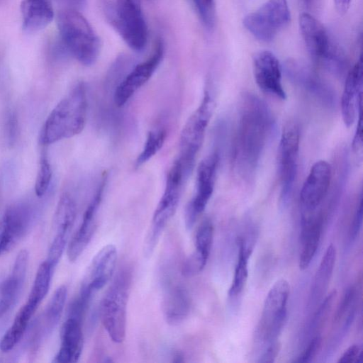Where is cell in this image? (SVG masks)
Wrapping results in <instances>:
<instances>
[{
    "mask_svg": "<svg viewBox=\"0 0 363 363\" xmlns=\"http://www.w3.org/2000/svg\"><path fill=\"white\" fill-rule=\"evenodd\" d=\"M106 177L98 186L94 196L88 205L82 223L67 247V257L70 262H75L90 242L96 228V215L99 208Z\"/></svg>",
    "mask_w": 363,
    "mask_h": 363,
    "instance_id": "cell-20",
    "label": "cell"
},
{
    "mask_svg": "<svg viewBox=\"0 0 363 363\" xmlns=\"http://www.w3.org/2000/svg\"><path fill=\"white\" fill-rule=\"evenodd\" d=\"M362 223V196L360 194L359 203L350 230V239H356Z\"/></svg>",
    "mask_w": 363,
    "mask_h": 363,
    "instance_id": "cell-37",
    "label": "cell"
},
{
    "mask_svg": "<svg viewBox=\"0 0 363 363\" xmlns=\"http://www.w3.org/2000/svg\"><path fill=\"white\" fill-rule=\"evenodd\" d=\"M300 129L294 121L284 126L278 149V172L283 205L290 199L297 176L300 146Z\"/></svg>",
    "mask_w": 363,
    "mask_h": 363,
    "instance_id": "cell-8",
    "label": "cell"
},
{
    "mask_svg": "<svg viewBox=\"0 0 363 363\" xmlns=\"http://www.w3.org/2000/svg\"><path fill=\"white\" fill-rule=\"evenodd\" d=\"M321 341L322 339L320 336L315 337L296 362L301 363L310 362L316 355L320 347Z\"/></svg>",
    "mask_w": 363,
    "mask_h": 363,
    "instance_id": "cell-36",
    "label": "cell"
},
{
    "mask_svg": "<svg viewBox=\"0 0 363 363\" xmlns=\"http://www.w3.org/2000/svg\"><path fill=\"white\" fill-rule=\"evenodd\" d=\"M57 26L66 51L84 66L94 65L101 44L86 18L78 10L70 8L59 13Z\"/></svg>",
    "mask_w": 363,
    "mask_h": 363,
    "instance_id": "cell-3",
    "label": "cell"
},
{
    "mask_svg": "<svg viewBox=\"0 0 363 363\" xmlns=\"http://www.w3.org/2000/svg\"><path fill=\"white\" fill-rule=\"evenodd\" d=\"M190 308V297L184 287L174 285L166 291L162 302V311L168 324L181 323L189 315Z\"/></svg>",
    "mask_w": 363,
    "mask_h": 363,
    "instance_id": "cell-29",
    "label": "cell"
},
{
    "mask_svg": "<svg viewBox=\"0 0 363 363\" xmlns=\"http://www.w3.org/2000/svg\"><path fill=\"white\" fill-rule=\"evenodd\" d=\"M117 261V250L109 244L94 255L82 279L76 299L88 308L95 294L101 290L113 275Z\"/></svg>",
    "mask_w": 363,
    "mask_h": 363,
    "instance_id": "cell-12",
    "label": "cell"
},
{
    "mask_svg": "<svg viewBox=\"0 0 363 363\" xmlns=\"http://www.w3.org/2000/svg\"><path fill=\"white\" fill-rule=\"evenodd\" d=\"M131 272L121 269L107 290L100 307L102 324L113 342L121 343L125 337L126 314L131 284Z\"/></svg>",
    "mask_w": 363,
    "mask_h": 363,
    "instance_id": "cell-5",
    "label": "cell"
},
{
    "mask_svg": "<svg viewBox=\"0 0 363 363\" xmlns=\"http://www.w3.org/2000/svg\"><path fill=\"white\" fill-rule=\"evenodd\" d=\"M363 350L361 345L354 344L350 346L337 361L338 363H362Z\"/></svg>",
    "mask_w": 363,
    "mask_h": 363,
    "instance_id": "cell-35",
    "label": "cell"
},
{
    "mask_svg": "<svg viewBox=\"0 0 363 363\" xmlns=\"http://www.w3.org/2000/svg\"><path fill=\"white\" fill-rule=\"evenodd\" d=\"M173 357H174V359H173L172 361L174 362H184L183 356L179 352H177V353L174 354Z\"/></svg>",
    "mask_w": 363,
    "mask_h": 363,
    "instance_id": "cell-43",
    "label": "cell"
},
{
    "mask_svg": "<svg viewBox=\"0 0 363 363\" xmlns=\"http://www.w3.org/2000/svg\"><path fill=\"white\" fill-rule=\"evenodd\" d=\"M306 7H311L313 0H301Z\"/></svg>",
    "mask_w": 363,
    "mask_h": 363,
    "instance_id": "cell-44",
    "label": "cell"
},
{
    "mask_svg": "<svg viewBox=\"0 0 363 363\" xmlns=\"http://www.w3.org/2000/svg\"><path fill=\"white\" fill-rule=\"evenodd\" d=\"M299 28L313 61L332 74L342 76L347 68V60L333 43L323 25L310 13H303L299 17Z\"/></svg>",
    "mask_w": 363,
    "mask_h": 363,
    "instance_id": "cell-4",
    "label": "cell"
},
{
    "mask_svg": "<svg viewBox=\"0 0 363 363\" xmlns=\"http://www.w3.org/2000/svg\"><path fill=\"white\" fill-rule=\"evenodd\" d=\"M218 162L219 155L214 152L206 157L198 167L196 193L187 204L184 213L185 225L188 229L192 228L213 194Z\"/></svg>",
    "mask_w": 363,
    "mask_h": 363,
    "instance_id": "cell-13",
    "label": "cell"
},
{
    "mask_svg": "<svg viewBox=\"0 0 363 363\" xmlns=\"http://www.w3.org/2000/svg\"><path fill=\"white\" fill-rule=\"evenodd\" d=\"M42 300L40 297L29 294L26 302L17 312L12 324L0 340V350L2 352H10L21 340Z\"/></svg>",
    "mask_w": 363,
    "mask_h": 363,
    "instance_id": "cell-26",
    "label": "cell"
},
{
    "mask_svg": "<svg viewBox=\"0 0 363 363\" xmlns=\"http://www.w3.org/2000/svg\"><path fill=\"white\" fill-rule=\"evenodd\" d=\"M215 107L213 98L208 90L186 121L180 135L179 154L177 158L189 177L191 173L197 154L204 140L206 131Z\"/></svg>",
    "mask_w": 363,
    "mask_h": 363,
    "instance_id": "cell-7",
    "label": "cell"
},
{
    "mask_svg": "<svg viewBox=\"0 0 363 363\" xmlns=\"http://www.w3.org/2000/svg\"><path fill=\"white\" fill-rule=\"evenodd\" d=\"M72 9H82L86 4V0H65Z\"/></svg>",
    "mask_w": 363,
    "mask_h": 363,
    "instance_id": "cell-42",
    "label": "cell"
},
{
    "mask_svg": "<svg viewBox=\"0 0 363 363\" xmlns=\"http://www.w3.org/2000/svg\"><path fill=\"white\" fill-rule=\"evenodd\" d=\"M252 70L255 82L262 91L282 100L286 99L281 83V66L272 52H257L252 60Z\"/></svg>",
    "mask_w": 363,
    "mask_h": 363,
    "instance_id": "cell-18",
    "label": "cell"
},
{
    "mask_svg": "<svg viewBox=\"0 0 363 363\" xmlns=\"http://www.w3.org/2000/svg\"><path fill=\"white\" fill-rule=\"evenodd\" d=\"M60 340V350L52 362H77L81 356L84 344L82 321L68 317L61 328Z\"/></svg>",
    "mask_w": 363,
    "mask_h": 363,
    "instance_id": "cell-25",
    "label": "cell"
},
{
    "mask_svg": "<svg viewBox=\"0 0 363 363\" xmlns=\"http://www.w3.org/2000/svg\"><path fill=\"white\" fill-rule=\"evenodd\" d=\"M164 54V44L157 39L152 54L135 65L116 87L113 100L118 107L124 106L133 95L152 76L161 63Z\"/></svg>",
    "mask_w": 363,
    "mask_h": 363,
    "instance_id": "cell-14",
    "label": "cell"
},
{
    "mask_svg": "<svg viewBox=\"0 0 363 363\" xmlns=\"http://www.w3.org/2000/svg\"><path fill=\"white\" fill-rule=\"evenodd\" d=\"M332 179L331 167L325 160L311 167L300 192L303 213L314 212L326 197Z\"/></svg>",
    "mask_w": 363,
    "mask_h": 363,
    "instance_id": "cell-17",
    "label": "cell"
},
{
    "mask_svg": "<svg viewBox=\"0 0 363 363\" xmlns=\"http://www.w3.org/2000/svg\"><path fill=\"white\" fill-rule=\"evenodd\" d=\"M362 147V111H360L358 115L357 125L352 140V150L356 155L361 156Z\"/></svg>",
    "mask_w": 363,
    "mask_h": 363,
    "instance_id": "cell-39",
    "label": "cell"
},
{
    "mask_svg": "<svg viewBox=\"0 0 363 363\" xmlns=\"http://www.w3.org/2000/svg\"><path fill=\"white\" fill-rule=\"evenodd\" d=\"M291 20L286 0H267L255 11L247 14L243 24L257 39L272 41Z\"/></svg>",
    "mask_w": 363,
    "mask_h": 363,
    "instance_id": "cell-9",
    "label": "cell"
},
{
    "mask_svg": "<svg viewBox=\"0 0 363 363\" xmlns=\"http://www.w3.org/2000/svg\"><path fill=\"white\" fill-rule=\"evenodd\" d=\"M28 258V251L21 250L10 274L0 282V318L11 310L18 298L26 279Z\"/></svg>",
    "mask_w": 363,
    "mask_h": 363,
    "instance_id": "cell-22",
    "label": "cell"
},
{
    "mask_svg": "<svg viewBox=\"0 0 363 363\" xmlns=\"http://www.w3.org/2000/svg\"><path fill=\"white\" fill-rule=\"evenodd\" d=\"M354 297V289L353 287H350L347 289L342 300L337 308L336 313L335 315V321H338L342 316L345 314L346 311L348 309L350 306L351 305Z\"/></svg>",
    "mask_w": 363,
    "mask_h": 363,
    "instance_id": "cell-38",
    "label": "cell"
},
{
    "mask_svg": "<svg viewBox=\"0 0 363 363\" xmlns=\"http://www.w3.org/2000/svg\"><path fill=\"white\" fill-rule=\"evenodd\" d=\"M335 9L340 15L345 14L350 6L352 0H333Z\"/></svg>",
    "mask_w": 363,
    "mask_h": 363,
    "instance_id": "cell-41",
    "label": "cell"
},
{
    "mask_svg": "<svg viewBox=\"0 0 363 363\" xmlns=\"http://www.w3.org/2000/svg\"><path fill=\"white\" fill-rule=\"evenodd\" d=\"M274 126L267 105L247 93L241 99L232 149L233 167L242 180L254 178L260 158Z\"/></svg>",
    "mask_w": 363,
    "mask_h": 363,
    "instance_id": "cell-1",
    "label": "cell"
},
{
    "mask_svg": "<svg viewBox=\"0 0 363 363\" xmlns=\"http://www.w3.org/2000/svg\"><path fill=\"white\" fill-rule=\"evenodd\" d=\"M335 257L336 250L331 244L328 247L316 274L313 286V292L316 293V295L321 293L327 286L334 268Z\"/></svg>",
    "mask_w": 363,
    "mask_h": 363,
    "instance_id": "cell-32",
    "label": "cell"
},
{
    "mask_svg": "<svg viewBox=\"0 0 363 363\" xmlns=\"http://www.w3.org/2000/svg\"><path fill=\"white\" fill-rule=\"evenodd\" d=\"M239 247L238 259L235 269L232 285L229 289L230 296H236L241 293L247 279L248 259L252 252V247H248L242 238L238 240Z\"/></svg>",
    "mask_w": 363,
    "mask_h": 363,
    "instance_id": "cell-30",
    "label": "cell"
},
{
    "mask_svg": "<svg viewBox=\"0 0 363 363\" xmlns=\"http://www.w3.org/2000/svg\"><path fill=\"white\" fill-rule=\"evenodd\" d=\"M22 26L27 33H36L46 28L53 20L52 0H22Z\"/></svg>",
    "mask_w": 363,
    "mask_h": 363,
    "instance_id": "cell-28",
    "label": "cell"
},
{
    "mask_svg": "<svg viewBox=\"0 0 363 363\" xmlns=\"http://www.w3.org/2000/svg\"><path fill=\"white\" fill-rule=\"evenodd\" d=\"M188 177L177 159L168 172L164 192L155 208L145 238L144 252L146 256H150L153 252L164 229L174 216L179 205L184 183Z\"/></svg>",
    "mask_w": 363,
    "mask_h": 363,
    "instance_id": "cell-6",
    "label": "cell"
},
{
    "mask_svg": "<svg viewBox=\"0 0 363 363\" xmlns=\"http://www.w3.org/2000/svg\"><path fill=\"white\" fill-rule=\"evenodd\" d=\"M203 26L208 30L214 28L216 10L214 0H192Z\"/></svg>",
    "mask_w": 363,
    "mask_h": 363,
    "instance_id": "cell-34",
    "label": "cell"
},
{
    "mask_svg": "<svg viewBox=\"0 0 363 363\" xmlns=\"http://www.w3.org/2000/svg\"><path fill=\"white\" fill-rule=\"evenodd\" d=\"M33 219V211L26 203H14L6 209L0 220V257L13 250L26 236Z\"/></svg>",
    "mask_w": 363,
    "mask_h": 363,
    "instance_id": "cell-15",
    "label": "cell"
},
{
    "mask_svg": "<svg viewBox=\"0 0 363 363\" xmlns=\"http://www.w3.org/2000/svg\"><path fill=\"white\" fill-rule=\"evenodd\" d=\"M87 108L86 86L80 82L48 115L40 132V143L47 146L79 134L86 124Z\"/></svg>",
    "mask_w": 363,
    "mask_h": 363,
    "instance_id": "cell-2",
    "label": "cell"
},
{
    "mask_svg": "<svg viewBox=\"0 0 363 363\" xmlns=\"http://www.w3.org/2000/svg\"><path fill=\"white\" fill-rule=\"evenodd\" d=\"M114 23L126 45L142 52L148 40V28L140 0H116Z\"/></svg>",
    "mask_w": 363,
    "mask_h": 363,
    "instance_id": "cell-11",
    "label": "cell"
},
{
    "mask_svg": "<svg viewBox=\"0 0 363 363\" xmlns=\"http://www.w3.org/2000/svg\"><path fill=\"white\" fill-rule=\"evenodd\" d=\"M362 60L360 57L347 74L341 97L342 117L347 127L354 123L362 111Z\"/></svg>",
    "mask_w": 363,
    "mask_h": 363,
    "instance_id": "cell-21",
    "label": "cell"
},
{
    "mask_svg": "<svg viewBox=\"0 0 363 363\" xmlns=\"http://www.w3.org/2000/svg\"><path fill=\"white\" fill-rule=\"evenodd\" d=\"M323 213H303L302 215V251L299 268L304 270L310 265L319 245L323 224Z\"/></svg>",
    "mask_w": 363,
    "mask_h": 363,
    "instance_id": "cell-27",
    "label": "cell"
},
{
    "mask_svg": "<svg viewBox=\"0 0 363 363\" xmlns=\"http://www.w3.org/2000/svg\"><path fill=\"white\" fill-rule=\"evenodd\" d=\"M77 215V206L69 193L60 196L53 216L54 237L45 259L55 268L66 247Z\"/></svg>",
    "mask_w": 363,
    "mask_h": 363,
    "instance_id": "cell-16",
    "label": "cell"
},
{
    "mask_svg": "<svg viewBox=\"0 0 363 363\" xmlns=\"http://www.w3.org/2000/svg\"><path fill=\"white\" fill-rule=\"evenodd\" d=\"M213 238V225L211 220L206 218L199 226L195 237V251L184 262L182 273L190 277L200 273L208 259Z\"/></svg>",
    "mask_w": 363,
    "mask_h": 363,
    "instance_id": "cell-24",
    "label": "cell"
},
{
    "mask_svg": "<svg viewBox=\"0 0 363 363\" xmlns=\"http://www.w3.org/2000/svg\"><path fill=\"white\" fill-rule=\"evenodd\" d=\"M290 286L284 279L277 281L264 301L257 336L267 344L276 341L286 320V303Z\"/></svg>",
    "mask_w": 363,
    "mask_h": 363,
    "instance_id": "cell-10",
    "label": "cell"
},
{
    "mask_svg": "<svg viewBox=\"0 0 363 363\" xmlns=\"http://www.w3.org/2000/svg\"><path fill=\"white\" fill-rule=\"evenodd\" d=\"M52 168L45 153H42L35 183V192L38 197L43 196L50 184Z\"/></svg>",
    "mask_w": 363,
    "mask_h": 363,
    "instance_id": "cell-33",
    "label": "cell"
},
{
    "mask_svg": "<svg viewBox=\"0 0 363 363\" xmlns=\"http://www.w3.org/2000/svg\"><path fill=\"white\" fill-rule=\"evenodd\" d=\"M281 349V344L278 341H274L269 344L267 350L261 357L259 358V362L262 363H272L277 358L279 352Z\"/></svg>",
    "mask_w": 363,
    "mask_h": 363,
    "instance_id": "cell-40",
    "label": "cell"
},
{
    "mask_svg": "<svg viewBox=\"0 0 363 363\" xmlns=\"http://www.w3.org/2000/svg\"><path fill=\"white\" fill-rule=\"evenodd\" d=\"M166 137L167 132L164 128L150 130L147 134L143 148L135 160V167H140L157 154L162 147Z\"/></svg>",
    "mask_w": 363,
    "mask_h": 363,
    "instance_id": "cell-31",
    "label": "cell"
},
{
    "mask_svg": "<svg viewBox=\"0 0 363 363\" xmlns=\"http://www.w3.org/2000/svg\"><path fill=\"white\" fill-rule=\"evenodd\" d=\"M67 296V289L65 285H61L55 291L33 328L31 340V347L33 350L38 348L58 324Z\"/></svg>",
    "mask_w": 363,
    "mask_h": 363,
    "instance_id": "cell-23",
    "label": "cell"
},
{
    "mask_svg": "<svg viewBox=\"0 0 363 363\" xmlns=\"http://www.w3.org/2000/svg\"><path fill=\"white\" fill-rule=\"evenodd\" d=\"M284 69L290 80L326 106L335 101L333 89L317 74L301 62L289 60Z\"/></svg>",
    "mask_w": 363,
    "mask_h": 363,
    "instance_id": "cell-19",
    "label": "cell"
}]
</instances>
